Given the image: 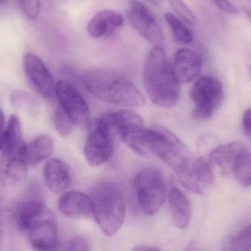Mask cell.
Masks as SVG:
<instances>
[{
	"mask_svg": "<svg viewBox=\"0 0 251 251\" xmlns=\"http://www.w3.org/2000/svg\"><path fill=\"white\" fill-rule=\"evenodd\" d=\"M139 206L148 215L160 210L166 199V187L162 173L153 168H146L137 173L134 179Z\"/></svg>",
	"mask_w": 251,
	"mask_h": 251,
	"instance_id": "5",
	"label": "cell"
},
{
	"mask_svg": "<svg viewBox=\"0 0 251 251\" xmlns=\"http://www.w3.org/2000/svg\"><path fill=\"white\" fill-rule=\"evenodd\" d=\"M203 61L200 54L189 49H179L172 63L173 72L178 83H188L199 76Z\"/></svg>",
	"mask_w": 251,
	"mask_h": 251,
	"instance_id": "16",
	"label": "cell"
},
{
	"mask_svg": "<svg viewBox=\"0 0 251 251\" xmlns=\"http://www.w3.org/2000/svg\"><path fill=\"white\" fill-rule=\"evenodd\" d=\"M125 24L124 16L116 10L105 9L96 13L88 22L87 32L95 39L111 36Z\"/></svg>",
	"mask_w": 251,
	"mask_h": 251,
	"instance_id": "17",
	"label": "cell"
},
{
	"mask_svg": "<svg viewBox=\"0 0 251 251\" xmlns=\"http://www.w3.org/2000/svg\"><path fill=\"white\" fill-rule=\"evenodd\" d=\"M215 6L228 14L236 16L240 13L238 9L229 0H211Z\"/></svg>",
	"mask_w": 251,
	"mask_h": 251,
	"instance_id": "32",
	"label": "cell"
},
{
	"mask_svg": "<svg viewBox=\"0 0 251 251\" xmlns=\"http://www.w3.org/2000/svg\"><path fill=\"white\" fill-rule=\"evenodd\" d=\"M4 114H3V112L0 109V134L1 133V130H2L3 126H4Z\"/></svg>",
	"mask_w": 251,
	"mask_h": 251,
	"instance_id": "36",
	"label": "cell"
},
{
	"mask_svg": "<svg viewBox=\"0 0 251 251\" xmlns=\"http://www.w3.org/2000/svg\"><path fill=\"white\" fill-rule=\"evenodd\" d=\"M66 251H91V245L85 237L75 236L68 242Z\"/></svg>",
	"mask_w": 251,
	"mask_h": 251,
	"instance_id": "31",
	"label": "cell"
},
{
	"mask_svg": "<svg viewBox=\"0 0 251 251\" xmlns=\"http://www.w3.org/2000/svg\"><path fill=\"white\" fill-rule=\"evenodd\" d=\"M92 216L106 236L112 237L120 230L125 223V199L114 184L101 182L91 190Z\"/></svg>",
	"mask_w": 251,
	"mask_h": 251,
	"instance_id": "4",
	"label": "cell"
},
{
	"mask_svg": "<svg viewBox=\"0 0 251 251\" xmlns=\"http://www.w3.org/2000/svg\"><path fill=\"white\" fill-rule=\"evenodd\" d=\"M66 0H19V4L25 16L29 19H35L42 10L58 8Z\"/></svg>",
	"mask_w": 251,
	"mask_h": 251,
	"instance_id": "24",
	"label": "cell"
},
{
	"mask_svg": "<svg viewBox=\"0 0 251 251\" xmlns=\"http://www.w3.org/2000/svg\"><path fill=\"white\" fill-rule=\"evenodd\" d=\"M54 149L51 136L39 134L25 145V155L28 165H37L50 157Z\"/></svg>",
	"mask_w": 251,
	"mask_h": 251,
	"instance_id": "21",
	"label": "cell"
},
{
	"mask_svg": "<svg viewBox=\"0 0 251 251\" xmlns=\"http://www.w3.org/2000/svg\"><path fill=\"white\" fill-rule=\"evenodd\" d=\"M227 251H251V224L231 239Z\"/></svg>",
	"mask_w": 251,
	"mask_h": 251,
	"instance_id": "28",
	"label": "cell"
},
{
	"mask_svg": "<svg viewBox=\"0 0 251 251\" xmlns=\"http://www.w3.org/2000/svg\"><path fill=\"white\" fill-rule=\"evenodd\" d=\"M246 15H247L248 18L250 19L251 22V11L250 10H246Z\"/></svg>",
	"mask_w": 251,
	"mask_h": 251,
	"instance_id": "39",
	"label": "cell"
},
{
	"mask_svg": "<svg viewBox=\"0 0 251 251\" xmlns=\"http://www.w3.org/2000/svg\"><path fill=\"white\" fill-rule=\"evenodd\" d=\"M56 99L60 107L75 126L88 125L90 110L82 94L70 82L60 80L56 84Z\"/></svg>",
	"mask_w": 251,
	"mask_h": 251,
	"instance_id": "11",
	"label": "cell"
},
{
	"mask_svg": "<svg viewBox=\"0 0 251 251\" xmlns=\"http://www.w3.org/2000/svg\"><path fill=\"white\" fill-rule=\"evenodd\" d=\"M3 232L1 229V226H0V246H1V241H2Z\"/></svg>",
	"mask_w": 251,
	"mask_h": 251,
	"instance_id": "38",
	"label": "cell"
},
{
	"mask_svg": "<svg viewBox=\"0 0 251 251\" xmlns=\"http://www.w3.org/2000/svg\"><path fill=\"white\" fill-rule=\"evenodd\" d=\"M145 1L150 3V4H153V5H159L162 0H145Z\"/></svg>",
	"mask_w": 251,
	"mask_h": 251,
	"instance_id": "37",
	"label": "cell"
},
{
	"mask_svg": "<svg viewBox=\"0 0 251 251\" xmlns=\"http://www.w3.org/2000/svg\"><path fill=\"white\" fill-rule=\"evenodd\" d=\"M11 0H0V13L2 12L7 6L9 5Z\"/></svg>",
	"mask_w": 251,
	"mask_h": 251,
	"instance_id": "35",
	"label": "cell"
},
{
	"mask_svg": "<svg viewBox=\"0 0 251 251\" xmlns=\"http://www.w3.org/2000/svg\"><path fill=\"white\" fill-rule=\"evenodd\" d=\"M23 140L3 151L0 157V182L5 187H13L24 181L27 174L28 164Z\"/></svg>",
	"mask_w": 251,
	"mask_h": 251,
	"instance_id": "9",
	"label": "cell"
},
{
	"mask_svg": "<svg viewBox=\"0 0 251 251\" xmlns=\"http://www.w3.org/2000/svg\"><path fill=\"white\" fill-rule=\"evenodd\" d=\"M143 80L149 98L159 107L170 108L179 101L181 87L174 76L172 64L163 47H153L149 51Z\"/></svg>",
	"mask_w": 251,
	"mask_h": 251,
	"instance_id": "1",
	"label": "cell"
},
{
	"mask_svg": "<svg viewBox=\"0 0 251 251\" xmlns=\"http://www.w3.org/2000/svg\"><path fill=\"white\" fill-rule=\"evenodd\" d=\"M53 122L57 132L63 137L69 135L75 126L60 106L54 111Z\"/></svg>",
	"mask_w": 251,
	"mask_h": 251,
	"instance_id": "29",
	"label": "cell"
},
{
	"mask_svg": "<svg viewBox=\"0 0 251 251\" xmlns=\"http://www.w3.org/2000/svg\"><path fill=\"white\" fill-rule=\"evenodd\" d=\"M165 19L177 43L182 45H189L193 43V32L174 13L168 12L165 14Z\"/></svg>",
	"mask_w": 251,
	"mask_h": 251,
	"instance_id": "25",
	"label": "cell"
},
{
	"mask_svg": "<svg viewBox=\"0 0 251 251\" xmlns=\"http://www.w3.org/2000/svg\"><path fill=\"white\" fill-rule=\"evenodd\" d=\"M229 170L240 184L251 187V153L246 146L237 153Z\"/></svg>",
	"mask_w": 251,
	"mask_h": 251,
	"instance_id": "23",
	"label": "cell"
},
{
	"mask_svg": "<svg viewBox=\"0 0 251 251\" xmlns=\"http://www.w3.org/2000/svg\"><path fill=\"white\" fill-rule=\"evenodd\" d=\"M115 133L104 116L97 122L85 143V153L91 166L98 167L107 162L115 151Z\"/></svg>",
	"mask_w": 251,
	"mask_h": 251,
	"instance_id": "7",
	"label": "cell"
},
{
	"mask_svg": "<svg viewBox=\"0 0 251 251\" xmlns=\"http://www.w3.org/2000/svg\"><path fill=\"white\" fill-rule=\"evenodd\" d=\"M21 140H22V125L19 118L13 115L9 119L7 128L0 134V151L2 152Z\"/></svg>",
	"mask_w": 251,
	"mask_h": 251,
	"instance_id": "26",
	"label": "cell"
},
{
	"mask_svg": "<svg viewBox=\"0 0 251 251\" xmlns=\"http://www.w3.org/2000/svg\"><path fill=\"white\" fill-rule=\"evenodd\" d=\"M0 208H1V199H0Z\"/></svg>",
	"mask_w": 251,
	"mask_h": 251,
	"instance_id": "40",
	"label": "cell"
},
{
	"mask_svg": "<svg viewBox=\"0 0 251 251\" xmlns=\"http://www.w3.org/2000/svg\"><path fill=\"white\" fill-rule=\"evenodd\" d=\"M174 14L189 25H194L197 22L196 15L189 8L183 0H168Z\"/></svg>",
	"mask_w": 251,
	"mask_h": 251,
	"instance_id": "30",
	"label": "cell"
},
{
	"mask_svg": "<svg viewBox=\"0 0 251 251\" xmlns=\"http://www.w3.org/2000/svg\"><path fill=\"white\" fill-rule=\"evenodd\" d=\"M176 174L183 187L196 194H203L215 183L212 165L203 157L190 156Z\"/></svg>",
	"mask_w": 251,
	"mask_h": 251,
	"instance_id": "8",
	"label": "cell"
},
{
	"mask_svg": "<svg viewBox=\"0 0 251 251\" xmlns=\"http://www.w3.org/2000/svg\"><path fill=\"white\" fill-rule=\"evenodd\" d=\"M104 118L115 134L120 136L125 144L134 151L145 129L141 116L131 110H121Z\"/></svg>",
	"mask_w": 251,
	"mask_h": 251,
	"instance_id": "12",
	"label": "cell"
},
{
	"mask_svg": "<svg viewBox=\"0 0 251 251\" xmlns=\"http://www.w3.org/2000/svg\"><path fill=\"white\" fill-rule=\"evenodd\" d=\"M28 240L32 249L36 251L58 250V229L51 212L29 230Z\"/></svg>",
	"mask_w": 251,
	"mask_h": 251,
	"instance_id": "14",
	"label": "cell"
},
{
	"mask_svg": "<svg viewBox=\"0 0 251 251\" xmlns=\"http://www.w3.org/2000/svg\"><path fill=\"white\" fill-rule=\"evenodd\" d=\"M128 17L131 26L146 41L153 47H163L162 29L154 14L147 6L139 0H132Z\"/></svg>",
	"mask_w": 251,
	"mask_h": 251,
	"instance_id": "10",
	"label": "cell"
},
{
	"mask_svg": "<svg viewBox=\"0 0 251 251\" xmlns=\"http://www.w3.org/2000/svg\"><path fill=\"white\" fill-rule=\"evenodd\" d=\"M44 177L47 187L56 194L63 193L72 183L69 167L64 162L56 158L49 159L45 164Z\"/></svg>",
	"mask_w": 251,
	"mask_h": 251,
	"instance_id": "19",
	"label": "cell"
},
{
	"mask_svg": "<svg viewBox=\"0 0 251 251\" xmlns=\"http://www.w3.org/2000/svg\"><path fill=\"white\" fill-rule=\"evenodd\" d=\"M10 100L14 107L28 114L35 115L39 111V105L35 99L25 91L19 90L13 91L10 94Z\"/></svg>",
	"mask_w": 251,
	"mask_h": 251,
	"instance_id": "27",
	"label": "cell"
},
{
	"mask_svg": "<svg viewBox=\"0 0 251 251\" xmlns=\"http://www.w3.org/2000/svg\"><path fill=\"white\" fill-rule=\"evenodd\" d=\"M243 124L246 132L251 136V107L247 109L243 114Z\"/></svg>",
	"mask_w": 251,
	"mask_h": 251,
	"instance_id": "33",
	"label": "cell"
},
{
	"mask_svg": "<svg viewBox=\"0 0 251 251\" xmlns=\"http://www.w3.org/2000/svg\"><path fill=\"white\" fill-rule=\"evenodd\" d=\"M131 251H161L159 248L151 246H137L133 248Z\"/></svg>",
	"mask_w": 251,
	"mask_h": 251,
	"instance_id": "34",
	"label": "cell"
},
{
	"mask_svg": "<svg viewBox=\"0 0 251 251\" xmlns=\"http://www.w3.org/2000/svg\"><path fill=\"white\" fill-rule=\"evenodd\" d=\"M240 141L231 142L215 148L209 155L208 160L211 165H215L224 171L230 169L231 163L237 153L245 147Z\"/></svg>",
	"mask_w": 251,
	"mask_h": 251,
	"instance_id": "22",
	"label": "cell"
},
{
	"mask_svg": "<svg viewBox=\"0 0 251 251\" xmlns=\"http://www.w3.org/2000/svg\"><path fill=\"white\" fill-rule=\"evenodd\" d=\"M168 203L174 225L181 229L187 228L191 218V204L188 198L178 187H173L168 193Z\"/></svg>",
	"mask_w": 251,
	"mask_h": 251,
	"instance_id": "20",
	"label": "cell"
},
{
	"mask_svg": "<svg viewBox=\"0 0 251 251\" xmlns=\"http://www.w3.org/2000/svg\"><path fill=\"white\" fill-rule=\"evenodd\" d=\"M137 153L142 156L154 155L176 173L191 156L187 146L164 127L145 128L139 140Z\"/></svg>",
	"mask_w": 251,
	"mask_h": 251,
	"instance_id": "3",
	"label": "cell"
},
{
	"mask_svg": "<svg viewBox=\"0 0 251 251\" xmlns=\"http://www.w3.org/2000/svg\"><path fill=\"white\" fill-rule=\"evenodd\" d=\"M224 87L218 78L210 75L200 76L190 90L194 104L193 116L196 120L210 119L222 104Z\"/></svg>",
	"mask_w": 251,
	"mask_h": 251,
	"instance_id": "6",
	"label": "cell"
},
{
	"mask_svg": "<svg viewBox=\"0 0 251 251\" xmlns=\"http://www.w3.org/2000/svg\"><path fill=\"white\" fill-rule=\"evenodd\" d=\"M39 196H29L18 204L14 217L16 226L22 232H28L38 221L50 213Z\"/></svg>",
	"mask_w": 251,
	"mask_h": 251,
	"instance_id": "15",
	"label": "cell"
},
{
	"mask_svg": "<svg viewBox=\"0 0 251 251\" xmlns=\"http://www.w3.org/2000/svg\"><path fill=\"white\" fill-rule=\"evenodd\" d=\"M85 88L96 98L128 108L144 107L146 100L140 90L122 75L104 69H92L83 75Z\"/></svg>",
	"mask_w": 251,
	"mask_h": 251,
	"instance_id": "2",
	"label": "cell"
},
{
	"mask_svg": "<svg viewBox=\"0 0 251 251\" xmlns=\"http://www.w3.org/2000/svg\"><path fill=\"white\" fill-rule=\"evenodd\" d=\"M57 205L63 215L72 219L88 218L92 215L91 198L81 192H66L60 198Z\"/></svg>",
	"mask_w": 251,
	"mask_h": 251,
	"instance_id": "18",
	"label": "cell"
},
{
	"mask_svg": "<svg viewBox=\"0 0 251 251\" xmlns=\"http://www.w3.org/2000/svg\"><path fill=\"white\" fill-rule=\"evenodd\" d=\"M24 69L26 77L36 92L49 101H54L56 84L43 60L32 53H26L24 57Z\"/></svg>",
	"mask_w": 251,
	"mask_h": 251,
	"instance_id": "13",
	"label": "cell"
}]
</instances>
